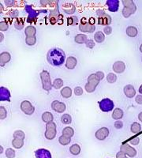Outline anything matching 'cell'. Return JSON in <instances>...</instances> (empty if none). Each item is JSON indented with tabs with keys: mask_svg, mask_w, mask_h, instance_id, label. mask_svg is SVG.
<instances>
[{
	"mask_svg": "<svg viewBox=\"0 0 142 158\" xmlns=\"http://www.w3.org/2000/svg\"><path fill=\"white\" fill-rule=\"evenodd\" d=\"M130 130H131V132L133 134H137L139 133L141 130V126L140 124L138 123L137 122H134L131 125V127H130Z\"/></svg>",
	"mask_w": 142,
	"mask_h": 158,
	"instance_id": "cell-34",
	"label": "cell"
},
{
	"mask_svg": "<svg viewBox=\"0 0 142 158\" xmlns=\"http://www.w3.org/2000/svg\"><path fill=\"white\" fill-rule=\"evenodd\" d=\"M57 131H56V124L54 122H50L46 124V131H45V138L48 140H52L55 138Z\"/></svg>",
	"mask_w": 142,
	"mask_h": 158,
	"instance_id": "cell-8",
	"label": "cell"
},
{
	"mask_svg": "<svg viewBox=\"0 0 142 158\" xmlns=\"http://www.w3.org/2000/svg\"><path fill=\"white\" fill-rule=\"evenodd\" d=\"M0 6H1V10H0V12L2 13V3H0Z\"/></svg>",
	"mask_w": 142,
	"mask_h": 158,
	"instance_id": "cell-60",
	"label": "cell"
},
{
	"mask_svg": "<svg viewBox=\"0 0 142 158\" xmlns=\"http://www.w3.org/2000/svg\"><path fill=\"white\" fill-rule=\"evenodd\" d=\"M12 146L15 149H21L24 146L23 139H19V138H14L12 141Z\"/></svg>",
	"mask_w": 142,
	"mask_h": 158,
	"instance_id": "cell-30",
	"label": "cell"
},
{
	"mask_svg": "<svg viewBox=\"0 0 142 158\" xmlns=\"http://www.w3.org/2000/svg\"><path fill=\"white\" fill-rule=\"evenodd\" d=\"M139 93H140V94L142 95V85L140 86V88H139Z\"/></svg>",
	"mask_w": 142,
	"mask_h": 158,
	"instance_id": "cell-58",
	"label": "cell"
},
{
	"mask_svg": "<svg viewBox=\"0 0 142 158\" xmlns=\"http://www.w3.org/2000/svg\"><path fill=\"white\" fill-rule=\"evenodd\" d=\"M11 56L9 52H3L0 55V66L1 67H4L8 62L10 61Z\"/></svg>",
	"mask_w": 142,
	"mask_h": 158,
	"instance_id": "cell-18",
	"label": "cell"
},
{
	"mask_svg": "<svg viewBox=\"0 0 142 158\" xmlns=\"http://www.w3.org/2000/svg\"><path fill=\"white\" fill-rule=\"evenodd\" d=\"M2 153H3V148H2V146H0V153L2 154Z\"/></svg>",
	"mask_w": 142,
	"mask_h": 158,
	"instance_id": "cell-59",
	"label": "cell"
},
{
	"mask_svg": "<svg viewBox=\"0 0 142 158\" xmlns=\"http://www.w3.org/2000/svg\"><path fill=\"white\" fill-rule=\"evenodd\" d=\"M67 24L68 25H75L77 24V17H70L67 18Z\"/></svg>",
	"mask_w": 142,
	"mask_h": 158,
	"instance_id": "cell-42",
	"label": "cell"
},
{
	"mask_svg": "<svg viewBox=\"0 0 142 158\" xmlns=\"http://www.w3.org/2000/svg\"><path fill=\"white\" fill-rule=\"evenodd\" d=\"M10 93L5 87H0V101H10Z\"/></svg>",
	"mask_w": 142,
	"mask_h": 158,
	"instance_id": "cell-14",
	"label": "cell"
},
{
	"mask_svg": "<svg viewBox=\"0 0 142 158\" xmlns=\"http://www.w3.org/2000/svg\"><path fill=\"white\" fill-rule=\"evenodd\" d=\"M21 109L24 113L28 115H33L35 111V108L29 101H24L21 104Z\"/></svg>",
	"mask_w": 142,
	"mask_h": 158,
	"instance_id": "cell-10",
	"label": "cell"
},
{
	"mask_svg": "<svg viewBox=\"0 0 142 158\" xmlns=\"http://www.w3.org/2000/svg\"><path fill=\"white\" fill-rule=\"evenodd\" d=\"M25 10H26V12L28 13V15H29V16H28L27 18V22H29V23H33L34 22H36L38 15H40L41 12H47V10H36L33 9V8L32 7V6L30 5L25 6Z\"/></svg>",
	"mask_w": 142,
	"mask_h": 158,
	"instance_id": "cell-6",
	"label": "cell"
},
{
	"mask_svg": "<svg viewBox=\"0 0 142 158\" xmlns=\"http://www.w3.org/2000/svg\"><path fill=\"white\" fill-rule=\"evenodd\" d=\"M36 158H52L51 152L46 149H39L35 152Z\"/></svg>",
	"mask_w": 142,
	"mask_h": 158,
	"instance_id": "cell-15",
	"label": "cell"
},
{
	"mask_svg": "<svg viewBox=\"0 0 142 158\" xmlns=\"http://www.w3.org/2000/svg\"><path fill=\"white\" fill-rule=\"evenodd\" d=\"M3 39H4V36L2 32H1V33H0V42H1V43H2V41L3 40Z\"/></svg>",
	"mask_w": 142,
	"mask_h": 158,
	"instance_id": "cell-56",
	"label": "cell"
},
{
	"mask_svg": "<svg viewBox=\"0 0 142 158\" xmlns=\"http://www.w3.org/2000/svg\"><path fill=\"white\" fill-rule=\"evenodd\" d=\"M116 158H128V157L126 156V155L124 153H122V151H120V152H119V153L116 154Z\"/></svg>",
	"mask_w": 142,
	"mask_h": 158,
	"instance_id": "cell-53",
	"label": "cell"
},
{
	"mask_svg": "<svg viewBox=\"0 0 142 158\" xmlns=\"http://www.w3.org/2000/svg\"><path fill=\"white\" fill-rule=\"evenodd\" d=\"M109 130H108V128L101 127L95 132V138H96V139H98V140L99 141H103L109 136Z\"/></svg>",
	"mask_w": 142,
	"mask_h": 158,
	"instance_id": "cell-12",
	"label": "cell"
},
{
	"mask_svg": "<svg viewBox=\"0 0 142 158\" xmlns=\"http://www.w3.org/2000/svg\"><path fill=\"white\" fill-rule=\"evenodd\" d=\"M61 95L63 96V97L64 98H70L71 96H72V90L70 87L66 86L63 89H62L61 90Z\"/></svg>",
	"mask_w": 142,
	"mask_h": 158,
	"instance_id": "cell-28",
	"label": "cell"
},
{
	"mask_svg": "<svg viewBox=\"0 0 142 158\" xmlns=\"http://www.w3.org/2000/svg\"><path fill=\"white\" fill-rule=\"evenodd\" d=\"M77 59L75 57H74V56H70V57L67 58V62H66V67L67 69H69V70H73L77 66Z\"/></svg>",
	"mask_w": 142,
	"mask_h": 158,
	"instance_id": "cell-21",
	"label": "cell"
},
{
	"mask_svg": "<svg viewBox=\"0 0 142 158\" xmlns=\"http://www.w3.org/2000/svg\"><path fill=\"white\" fill-rule=\"evenodd\" d=\"M108 8L112 12H116L118 11L119 7V0H108L106 2Z\"/></svg>",
	"mask_w": 142,
	"mask_h": 158,
	"instance_id": "cell-17",
	"label": "cell"
},
{
	"mask_svg": "<svg viewBox=\"0 0 142 158\" xmlns=\"http://www.w3.org/2000/svg\"><path fill=\"white\" fill-rule=\"evenodd\" d=\"M63 135L67 137H69V138H71L74 135V129L72 127H67L64 128L63 130Z\"/></svg>",
	"mask_w": 142,
	"mask_h": 158,
	"instance_id": "cell-33",
	"label": "cell"
},
{
	"mask_svg": "<svg viewBox=\"0 0 142 158\" xmlns=\"http://www.w3.org/2000/svg\"><path fill=\"white\" fill-rule=\"evenodd\" d=\"M84 91H83V89L80 86H77L75 89H74V94L77 96H81L82 95Z\"/></svg>",
	"mask_w": 142,
	"mask_h": 158,
	"instance_id": "cell-46",
	"label": "cell"
},
{
	"mask_svg": "<svg viewBox=\"0 0 142 158\" xmlns=\"http://www.w3.org/2000/svg\"><path fill=\"white\" fill-rule=\"evenodd\" d=\"M14 27L18 30L23 29L24 27V19L21 18V19H16L14 22Z\"/></svg>",
	"mask_w": 142,
	"mask_h": 158,
	"instance_id": "cell-37",
	"label": "cell"
},
{
	"mask_svg": "<svg viewBox=\"0 0 142 158\" xmlns=\"http://www.w3.org/2000/svg\"><path fill=\"white\" fill-rule=\"evenodd\" d=\"M138 118H139V120H140V122H142V111H141V112H140V113H139Z\"/></svg>",
	"mask_w": 142,
	"mask_h": 158,
	"instance_id": "cell-57",
	"label": "cell"
},
{
	"mask_svg": "<svg viewBox=\"0 0 142 158\" xmlns=\"http://www.w3.org/2000/svg\"><path fill=\"white\" fill-rule=\"evenodd\" d=\"M6 116H7V111L3 106H1L0 107V118H1V120L6 118Z\"/></svg>",
	"mask_w": 142,
	"mask_h": 158,
	"instance_id": "cell-43",
	"label": "cell"
},
{
	"mask_svg": "<svg viewBox=\"0 0 142 158\" xmlns=\"http://www.w3.org/2000/svg\"><path fill=\"white\" fill-rule=\"evenodd\" d=\"M40 78H41L42 81V86L45 91L49 92L53 87V83L51 82V80L50 74L47 70H43L40 74Z\"/></svg>",
	"mask_w": 142,
	"mask_h": 158,
	"instance_id": "cell-4",
	"label": "cell"
},
{
	"mask_svg": "<svg viewBox=\"0 0 142 158\" xmlns=\"http://www.w3.org/2000/svg\"><path fill=\"white\" fill-rule=\"evenodd\" d=\"M141 60H142V59H141Z\"/></svg>",
	"mask_w": 142,
	"mask_h": 158,
	"instance_id": "cell-62",
	"label": "cell"
},
{
	"mask_svg": "<svg viewBox=\"0 0 142 158\" xmlns=\"http://www.w3.org/2000/svg\"><path fill=\"white\" fill-rule=\"evenodd\" d=\"M116 80H117V76L115 75L114 73H109L107 76V81H108V82L111 83V84L115 83Z\"/></svg>",
	"mask_w": 142,
	"mask_h": 158,
	"instance_id": "cell-40",
	"label": "cell"
},
{
	"mask_svg": "<svg viewBox=\"0 0 142 158\" xmlns=\"http://www.w3.org/2000/svg\"><path fill=\"white\" fill-rule=\"evenodd\" d=\"M99 81H100V80H99V77L96 76V74H90L88 77V83L85 85V86L86 92H88V93H93L95 90L96 86L99 85Z\"/></svg>",
	"mask_w": 142,
	"mask_h": 158,
	"instance_id": "cell-3",
	"label": "cell"
},
{
	"mask_svg": "<svg viewBox=\"0 0 142 158\" xmlns=\"http://www.w3.org/2000/svg\"><path fill=\"white\" fill-rule=\"evenodd\" d=\"M94 39L96 41V43H103L105 40L104 33L101 31H98L94 35Z\"/></svg>",
	"mask_w": 142,
	"mask_h": 158,
	"instance_id": "cell-25",
	"label": "cell"
},
{
	"mask_svg": "<svg viewBox=\"0 0 142 158\" xmlns=\"http://www.w3.org/2000/svg\"><path fill=\"white\" fill-rule=\"evenodd\" d=\"M99 107L102 111L108 112V111H111L114 109L115 104L111 99L104 98L99 102Z\"/></svg>",
	"mask_w": 142,
	"mask_h": 158,
	"instance_id": "cell-9",
	"label": "cell"
},
{
	"mask_svg": "<svg viewBox=\"0 0 142 158\" xmlns=\"http://www.w3.org/2000/svg\"><path fill=\"white\" fill-rule=\"evenodd\" d=\"M135 101L138 104H142V95L140 94V95H137L135 98Z\"/></svg>",
	"mask_w": 142,
	"mask_h": 158,
	"instance_id": "cell-52",
	"label": "cell"
},
{
	"mask_svg": "<svg viewBox=\"0 0 142 158\" xmlns=\"http://www.w3.org/2000/svg\"><path fill=\"white\" fill-rule=\"evenodd\" d=\"M5 4L6 5V6H8V7H11V6H13L15 4V2L14 1H13V0H6L5 2Z\"/></svg>",
	"mask_w": 142,
	"mask_h": 158,
	"instance_id": "cell-51",
	"label": "cell"
},
{
	"mask_svg": "<svg viewBox=\"0 0 142 158\" xmlns=\"http://www.w3.org/2000/svg\"><path fill=\"white\" fill-rule=\"evenodd\" d=\"M123 127V123L120 120H117L115 123V127L116 129H121Z\"/></svg>",
	"mask_w": 142,
	"mask_h": 158,
	"instance_id": "cell-49",
	"label": "cell"
},
{
	"mask_svg": "<svg viewBox=\"0 0 142 158\" xmlns=\"http://www.w3.org/2000/svg\"><path fill=\"white\" fill-rule=\"evenodd\" d=\"M18 15H19V14H18V11L17 10H11L10 12V15L12 18H18Z\"/></svg>",
	"mask_w": 142,
	"mask_h": 158,
	"instance_id": "cell-50",
	"label": "cell"
},
{
	"mask_svg": "<svg viewBox=\"0 0 142 158\" xmlns=\"http://www.w3.org/2000/svg\"><path fill=\"white\" fill-rule=\"evenodd\" d=\"M59 143L61 144L62 146H67V145H69L70 142H71V138H69V137H67L63 135L59 138Z\"/></svg>",
	"mask_w": 142,
	"mask_h": 158,
	"instance_id": "cell-32",
	"label": "cell"
},
{
	"mask_svg": "<svg viewBox=\"0 0 142 158\" xmlns=\"http://www.w3.org/2000/svg\"><path fill=\"white\" fill-rule=\"evenodd\" d=\"M140 52H142V44L140 46Z\"/></svg>",
	"mask_w": 142,
	"mask_h": 158,
	"instance_id": "cell-61",
	"label": "cell"
},
{
	"mask_svg": "<svg viewBox=\"0 0 142 158\" xmlns=\"http://www.w3.org/2000/svg\"><path fill=\"white\" fill-rule=\"evenodd\" d=\"M87 36L85 34H82V33H81V34H77V36H75V38H74V40H75L76 43L79 44H84V43H86V41L88 40V39H87Z\"/></svg>",
	"mask_w": 142,
	"mask_h": 158,
	"instance_id": "cell-26",
	"label": "cell"
},
{
	"mask_svg": "<svg viewBox=\"0 0 142 158\" xmlns=\"http://www.w3.org/2000/svg\"><path fill=\"white\" fill-rule=\"evenodd\" d=\"M96 15H98V24L102 25H109L112 23V18L109 15L105 13L104 10H96Z\"/></svg>",
	"mask_w": 142,
	"mask_h": 158,
	"instance_id": "cell-7",
	"label": "cell"
},
{
	"mask_svg": "<svg viewBox=\"0 0 142 158\" xmlns=\"http://www.w3.org/2000/svg\"><path fill=\"white\" fill-rule=\"evenodd\" d=\"M95 74H96V76L99 77V80H102V79L104 77V74H103V72L98 71V72H96V73H95Z\"/></svg>",
	"mask_w": 142,
	"mask_h": 158,
	"instance_id": "cell-54",
	"label": "cell"
},
{
	"mask_svg": "<svg viewBox=\"0 0 142 158\" xmlns=\"http://www.w3.org/2000/svg\"><path fill=\"white\" fill-rule=\"evenodd\" d=\"M122 2L124 6V8L122 10V15L125 18H129L136 12L137 6H136L133 1H132V0H122Z\"/></svg>",
	"mask_w": 142,
	"mask_h": 158,
	"instance_id": "cell-2",
	"label": "cell"
},
{
	"mask_svg": "<svg viewBox=\"0 0 142 158\" xmlns=\"http://www.w3.org/2000/svg\"><path fill=\"white\" fill-rule=\"evenodd\" d=\"M51 108L58 113H63L65 111L67 107H66V104L64 103L59 102L58 101H54L51 104Z\"/></svg>",
	"mask_w": 142,
	"mask_h": 158,
	"instance_id": "cell-13",
	"label": "cell"
},
{
	"mask_svg": "<svg viewBox=\"0 0 142 158\" xmlns=\"http://www.w3.org/2000/svg\"><path fill=\"white\" fill-rule=\"evenodd\" d=\"M123 111L121 108H115L112 113V118L115 120H119L123 117Z\"/></svg>",
	"mask_w": 142,
	"mask_h": 158,
	"instance_id": "cell-23",
	"label": "cell"
},
{
	"mask_svg": "<svg viewBox=\"0 0 142 158\" xmlns=\"http://www.w3.org/2000/svg\"><path fill=\"white\" fill-rule=\"evenodd\" d=\"M9 28V25L6 22H0V30L1 32H4V31H6Z\"/></svg>",
	"mask_w": 142,
	"mask_h": 158,
	"instance_id": "cell-44",
	"label": "cell"
},
{
	"mask_svg": "<svg viewBox=\"0 0 142 158\" xmlns=\"http://www.w3.org/2000/svg\"><path fill=\"white\" fill-rule=\"evenodd\" d=\"M6 156L7 158H14L15 157V151L11 148H8L6 150Z\"/></svg>",
	"mask_w": 142,
	"mask_h": 158,
	"instance_id": "cell-41",
	"label": "cell"
},
{
	"mask_svg": "<svg viewBox=\"0 0 142 158\" xmlns=\"http://www.w3.org/2000/svg\"><path fill=\"white\" fill-rule=\"evenodd\" d=\"M85 45H86L87 48L92 49L95 47V42H94L92 40H88L86 41V43H85Z\"/></svg>",
	"mask_w": 142,
	"mask_h": 158,
	"instance_id": "cell-45",
	"label": "cell"
},
{
	"mask_svg": "<svg viewBox=\"0 0 142 158\" xmlns=\"http://www.w3.org/2000/svg\"><path fill=\"white\" fill-rule=\"evenodd\" d=\"M120 151H122V153H124L125 154L127 155L130 157H134L137 155V150L132 146L126 145V144H122L121 146Z\"/></svg>",
	"mask_w": 142,
	"mask_h": 158,
	"instance_id": "cell-11",
	"label": "cell"
},
{
	"mask_svg": "<svg viewBox=\"0 0 142 158\" xmlns=\"http://www.w3.org/2000/svg\"><path fill=\"white\" fill-rule=\"evenodd\" d=\"M70 152L71 154L74 155V156H77V155L80 154V153H81V147L77 144H74L73 146H70Z\"/></svg>",
	"mask_w": 142,
	"mask_h": 158,
	"instance_id": "cell-31",
	"label": "cell"
},
{
	"mask_svg": "<svg viewBox=\"0 0 142 158\" xmlns=\"http://www.w3.org/2000/svg\"><path fill=\"white\" fill-rule=\"evenodd\" d=\"M95 20L94 18H90L89 20H88V23L91 24V25H95Z\"/></svg>",
	"mask_w": 142,
	"mask_h": 158,
	"instance_id": "cell-55",
	"label": "cell"
},
{
	"mask_svg": "<svg viewBox=\"0 0 142 158\" xmlns=\"http://www.w3.org/2000/svg\"><path fill=\"white\" fill-rule=\"evenodd\" d=\"M79 29L81 32H93L95 31V25H91L88 22L86 24H81L79 25Z\"/></svg>",
	"mask_w": 142,
	"mask_h": 158,
	"instance_id": "cell-19",
	"label": "cell"
},
{
	"mask_svg": "<svg viewBox=\"0 0 142 158\" xmlns=\"http://www.w3.org/2000/svg\"><path fill=\"white\" fill-rule=\"evenodd\" d=\"M53 115L49 111H45L42 115V120L46 123H48L50 122H53Z\"/></svg>",
	"mask_w": 142,
	"mask_h": 158,
	"instance_id": "cell-24",
	"label": "cell"
},
{
	"mask_svg": "<svg viewBox=\"0 0 142 158\" xmlns=\"http://www.w3.org/2000/svg\"><path fill=\"white\" fill-rule=\"evenodd\" d=\"M48 18L51 25H55L56 23L61 25L63 23V16L59 13V8L51 10Z\"/></svg>",
	"mask_w": 142,
	"mask_h": 158,
	"instance_id": "cell-5",
	"label": "cell"
},
{
	"mask_svg": "<svg viewBox=\"0 0 142 158\" xmlns=\"http://www.w3.org/2000/svg\"><path fill=\"white\" fill-rule=\"evenodd\" d=\"M126 34L130 37H135L137 35V29L134 26H129L126 29Z\"/></svg>",
	"mask_w": 142,
	"mask_h": 158,
	"instance_id": "cell-27",
	"label": "cell"
},
{
	"mask_svg": "<svg viewBox=\"0 0 142 158\" xmlns=\"http://www.w3.org/2000/svg\"><path fill=\"white\" fill-rule=\"evenodd\" d=\"M124 94L128 98H132L136 95V90L132 85H127L124 87Z\"/></svg>",
	"mask_w": 142,
	"mask_h": 158,
	"instance_id": "cell-20",
	"label": "cell"
},
{
	"mask_svg": "<svg viewBox=\"0 0 142 158\" xmlns=\"http://www.w3.org/2000/svg\"><path fill=\"white\" fill-rule=\"evenodd\" d=\"M66 59L65 52L59 48H53L48 51L47 59L48 63L55 67H59L64 63Z\"/></svg>",
	"mask_w": 142,
	"mask_h": 158,
	"instance_id": "cell-1",
	"label": "cell"
},
{
	"mask_svg": "<svg viewBox=\"0 0 142 158\" xmlns=\"http://www.w3.org/2000/svg\"><path fill=\"white\" fill-rule=\"evenodd\" d=\"M114 71L117 74H122L123 73L126 69V65L122 61H117L115 62L113 64V67H112Z\"/></svg>",
	"mask_w": 142,
	"mask_h": 158,
	"instance_id": "cell-16",
	"label": "cell"
},
{
	"mask_svg": "<svg viewBox=\"0 0 142 158\" xmlns=\"http://www.w3.org/2000/svg\"><path fill=\"white\" fill-rule=\"evenodd\" d=\"M112 28L111 27V26H109V25L104 27V29H103V33H104V34L110 35V34H112Z\"/></svg>",
	"mask_w": 142,
	"mask_h": 158,
	"instance_id": "cell-48",
	"label": "cell"
},
{
	"mask_svg": "<svg viewBox=\"0 0 142 158\" xmlns=\"http://www.w3.org/2000/svg\"><path fill=\"white\" fill-rule=\"evenodd\" d=\"M36 36H26V38H25V43L27 44L29 46H33V45L36 44Z\"/></svg>",
	"mask_w": 142,
	"mask_h": 158,
	"instance_id": "cell-39",
	"label": "cell"
},
{
	"mask_svg": "<svg viewBox=\"0 0 142 158\" xmlns=\"http://www.w3.org/2000/svg\"><path fill=\"white\" fill-rule=\"evenodd\" d=\"M63 10L66 14H67V15H72V14H74V13L75 12L76 8L73 4L65 3V4H63Z\"/></svg>",
	"mask_w": 142,
	"mask_h": 158,
	"instance_id": "cell-22",
	"label": "cell"
},
{
	"mask_svg": "<svg viewBox=\"0 0 142 158\" xmlns=\"http://www.w3.org/2000/svg\"><path fill=\"white\" fill-rule=\"evenodd\" d=\"M130 142L132 145H134V146H137L138 145L139 142H140V139H139L138 137H135V138H132L130 140Z\"/></svg>",
	"mask_w": 142,
	"mask_h": 158,
	"instance_id": "cell-47",
	"label": "cell"
},
{
	"mask_svg": "<svg viewBox=\"0 0 142 158\" xmlns=\"http://www.w3.org/2000/svg\"><path fill=\"white\" fill-rule=\"evenodd\" d=\"M61 121L63 124H70L72 122V117L69 114H64L62 115Z\"/></svg>",
	"mask_w": 142,
	"mask_h": 158,
	"instance_id": "cell-35",
	"label": "cell"
},
{
	"mask_svg": "<svg viewBox=\"0 0 142 158\" xmlns=\"http://www.w3.org/2000/svg\"><path fill=\"white\" fill-rule=\"evenodd\" d=\"M25 33L26 36H36V29L34 26H28L25 30Z\"/></svg>",
	"mask_w": 142,
	"mask_h": 158,
	"instance_id": "cell-29",
	"label": "cell"
},
{
	"mask_svg": "<svg viewBox=\"0 0 142 158\" xmlns=\"http://www.w3.org/2000/svg\"><path fill=\"white\" fill-rule=\"evenodd\" d=\"M13 137H14V138H19V139H23L24 140L25 135L24 133V131H21V130H18V131H14V133L13 134Z\"/></svg>",
	"mask_w": 142,
	"mask_h": 158,
	"instance_id": "cell-38",
	"label": "cell"
},
{
	"mask_svg": "<svg viewBox=\"0 0 142 158\" xmlns=\"http://www.w3.org/2000/svg\"><path fill=\"white\" fill-rule=\"evenodd\" d=\"M63 86V81L61 78H56L54 81H53V88L55 89H61Z\"/></svg>",
	"mask_w": 142,
	"mask_h": 158,
	"instance_id": "cell-36",
	"label": "cell"
}]
</instances>
